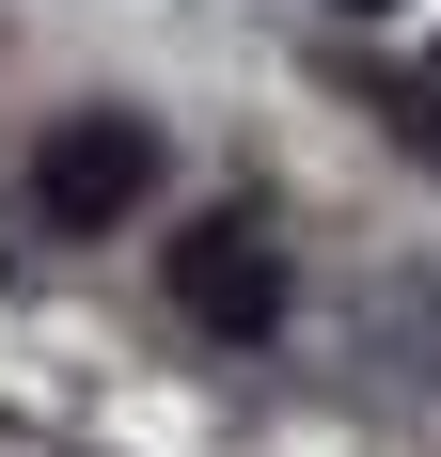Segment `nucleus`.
<instances>
[{
    "mask_svg": "<svg viewBox=\"0 0 441 457\" xmlns=\"http://www.w3.org/2000/svg\"><path fill=\"white\" fill-rule=\"evenodd\" d=\"M158 284H174V316L205 331V347H268V331H284V253H268V221H253V205H220V221H174Z\"/></svg>",
    "mask_w": 441,
    "mask_h": 457,
    "instance_id": "1",
    "label": "nucleus"
},
{
    "mask_svg": "<svg viewBox=\"0 0 441 457\" xmlns=\"http://www.w3.org/2000/svg\"><path fill=\"white\" fill-rule=\"evenodd\" d=\"M142 189H158V127H142V111H63V127L32 142V221L47 237H111Z\"/></svg>",
    "mask_w": 441,
    "mask_h": 457,
    "instance_id": "2",
    "label": "nucleus"
},
{
    "mask_svg": "<svg viewBox=\"0 0 441 457\" xmlns=\"http://www.w3.org/2000/svg\"><path fill=\"white\" fill-rule=\"evenodd\" d=\"M395 127H410V142H426V174H441V95H410V111H395Z\"/></svg>",
    "mask_w": 441,
    "mask_h": 457,
    "instance_id": "3",
    "label": "nucleus"
},
{
    "mask_svg": "<svg viewBox=\"0 0 441 457\" xmlns=\"http://www.w3.org/2000/svg\"><path fill=\"white\" fill-rule=\"evenodd\" d=\"M331 16H395V0H331Z\"/></svg>",
    "mask_w": 441,
    "mask_h": 457,
    "instance_id": "4",
    "label": "nucleus"
}]
</instances>
